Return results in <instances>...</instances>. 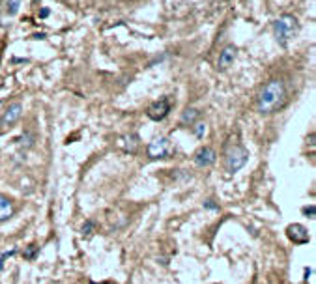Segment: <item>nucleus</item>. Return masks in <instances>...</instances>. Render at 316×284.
I'll list each match as a JSON object with an SVG mask.
<instances>
[{
  "mask_svg": "<svg viewBox=\"0 0 316 284\" xmlns=\"http://www.w3.org/2000/svg\"><path fill=\"white\" fill-rule=\"evenodd\" d=\"M92 230H94V223H92V221H88V223L83 226V234L90 236V234H92Z\"/></svg>",
  "mask_w": 316,
  "mask_h": 284,
  "instance_id": "16",
  "label": "nucleus"
},
{
  "mask_svg": "<svg viewBox=\"0 0 316 284\" xmlns=\"http://www.w3.org/2000/svg\"><path fill=\"white\" fill-rule=\"evenodd\" d=\"M172 105L169 97H161L159 101H154L150 107H148V118L150 120H154V122H161L165 118L169 116V112H171Z\"/></svg>",
  "mask_w": 316,
  "mask_h": 284,
  "instance_id": "6",
  "label": "nucleus"
},
{
  "mask_svg": "<svg viewBox=\"0 0 316 284\" xmlns=\"http://www.w3.org/2000/svg\"><path fill=\"white\" fill-rule=\"evenodd\" d=\"M118 148H122L128 153H137V150L140 148V139L137 133H126L118 139Z\"/></svg>",
  "mask_w": 316,
  "mask_h": 284,
  "instance_id": "9",
  "label": "nucleus"
},
{
  "mask_svg": "<svg viewBox=\"0 0 316 284\" xmlns=\"http://www.w3.org/2000/svg\"><path fill=\"white\" fill-rule=\"evenodd\" d=\"M19 8H21V0H8V2H6V13H8L9 17L17 15Z\"/></svg>",
  "mask_w": 316,
  "mask_h": 284,
  "instance_id": "13",
  "label": "nucleus"
},
{
  "mask_svg": "<svg viewBox=\"0 0 316 284\" xmlns=\"http://www.w3.org/2000/svg\"><path fill=\"white\" fill-rule=\"evenodd\" d=\"M215 161H217V153H215V150L210 148V146H204V148H200V150L195 153V165L200 168L212 167Z\"/></svg>",
  "mask_w": 316,
  "mask_h": 284,
  "instance_id": "7",
  "label": "nucleus"
},
{
  "mask_svg": "<svg viewBox=\"0 0 316 284\" xmlns=\"http://www.w3.org/2000/svg\"><path fill=\"white\" fill-rule=\"evenodd\" d=\"M286 236H288V239L294 243H298V245H303V243H309V230L305 228L303 225H298V223H294L286 228Z\"/></svg>",
  "mask_w": 316,
  "mask_h": 284,
  "instance_id": "8",
  "label": "nucleus"
},
{
  "mask_svg": "<svg viewBox=\"0 0 316 284\" xmlns=\"http://www.w3.org/2000/svg\"><path fill=\"white\" fill-rule=\"evenodd\" d=\"M34 2H38V0H34Z\"/></svg>",
  "mask_w": 316,
  "mask_h": 284,
  "instance_id": "22",
  "label": "nucleus"
},
{
  "mask_svg": "<svg viewBox=\"0 0 316 284\" xmlns=\"http://www.w3.org/2000/svg\"><path fill=\"white\" fill-rule=\"evenodd\" d=\"M286 103V86L281 79H271L264 84L257 99V110L260 114H273Z\"/></svg>",
  "mask_w": 316,
  "mask_h": 284,
  "instance_id": "1",
  "label": "nucleus"
},
{
  "mask_svg": "<svg viewBox=\"0 0 316 284\" xmlns=\"http://www.w3.org/2000/svg\"><path fill=\"white\" fill-rule=\"evenodd\" d=\"M193 133L197 139H204V135L208 133V126L206 124H193Z\"/></svg>",
  "mask_w": 316,
  "mask_h": 284,
  "instance_id": "14",
  "label": "nucleus"
},
{
  "mask_svg": "<svg viewBox=\"0 0 316 284\" xmlns=\"http://www.w3.org/2000/svg\"><path fill=\"white\" fill-rule=\"evenodd\" d=\"M249 161V151L243 148V146H239V144H232L226 148L225 151V168H226V172H238L241 168L245 167V163Z\"/></svg>",
  "mask_w": 316,
  "mask_h": 284,
  "instance_id": "3",
  "label": "nucleus"
},
{
  "mask_svg": "<svg viewBox=\"0 0 316 284\" xmlns=\"http://www.w3.org/2000/svg\"><path fill=\"white\" fill-rule=\"evenodd\" d=\"M21 116H23V105L17 103V101L11 103L0 116V131H6L9 127H13L21 120Z\"/></svg>",
  "mask_w": 316,
  "mask_h": 284,
  "instance_id": "5",
  "label": "nucleus"
},
{
  "mask_svg": "<svg viewBox=\"0 0 316 284\" xmlns=\"http://www.w3.org/2000/svg\"><path fill=\"white\" fill-rule=\"evenodd\" d=\"M236 52L238 49L234 47V45H226L225 49L219 52V60H217V67L225 71V69H228V67L234 64V60H236Z\"/></svg>",
  "mask_w": 316,
  "mask_h": 284,
  "instance_id": "10",
  "label": "nucleus"
},
{
  "mask_svg": "<svg viewBox=\"0 0 316 284\" xmlns=\"http://www.w3.org/2000/svg\"><path fill=\"white\" fill-rule=\"evenodd\" d=\"M15 249H11V251H8V252H4V254H2V258H0V269L4 268V260L8 258V256H13V254H15Z\"/></svg>",
  "mask_w": 316,
  "mask_h": 284,
  "instance_id": "17",
  "label": "nucleus"
},
{
  "mask_svg": "<svg viewBox=\"0 0 316 284\" xmlns=\"http://www.w3.org/2000/svg\"><path fill=\"white\" fill-rule=\"evenodd\" d=\"M36 252H38V247H36V245H28V247H26V251L23 252V256H25L26 260H34Z\"/></svg>",
  "mask_w": 316,
  "mask_h": 284,
  "instance_id": "15",
  "label": "nucleus"
},
{
  "mask_svg": "<svg viewBox=\"0 0 316 284\" xmlns=\"http://www.w3.org/2000/svg\"><path fill=\"white\" fill-rule=\"evenodd\" d=\"M273 32H275V38H277V42L279 45L282 47H286L290 40L296 38V34L299 32V23L298 19L294 15H281L279 19H275L273 23Z\"/></svg>",
  "mask_w": 316,
  "mask_h": 284,
  "instance_id": "2",
  "label": "nucleus"
},
{
  "mask_svg": "<svg viewBox=\"0 0 316 284\" xmlns=\"http://www.w3.org/2000/svg\"><path fill=\"white\" fill-rule=\"evenodd\" d=\"M68 2H73V0H68Z\"/></svg>",
  "mask_w": 316,
  "mask_h": 284,
  "instance_id": "21",
  "label": "nucleus"
},
{
  "mask_svg": "<svg viewBox=\"0 0 316 284\" xmlns=\"http://www.w3.org/2000/svg\"><path fill=\"white\" fill-rule=\"evenodd\" d=\"M49 15V9L45 8V9H42V11H40V17H42V19H45V17Z\"/></svg>",
  "mask_w": 316,
  "mask_h": 284,
  "instance_id": "20",
  "label": "nucleus"
},
{
  "mask_svg": "<svg viewBox=\"0 0 316 284\" xmlns=\"http://www.w3.org/2000/svg\"><path fill=\"white\" fill-rule=\"evenodd\" d=\"M146 153L150 159H167L172 153V142L167 137H159L148 144Z\"/></svg>",
  "mask_w": 316,
  "mask_h": 284,
  "instance_id": "4",
  "label": "nucleus"
},
{
  "mask_svg": "<svg viewBox=\"0 0 316 284\" xmlns=\"http://www.w3.org/2000/svg\"><path fill=\"white\" fill-rule=\"evenodd\" d=\"M204 208H208V209H217L219 206H217V204H214V200H208V202H204Z\"/></svg>",
  "mask_w": 316,
  "mask_h": 284,
  "instance_id": "19",
  "label": "nucleus"
},
{
  "mask_svg": "<svg viewBox=\"0 0 316 284\" xmlns=\"http://www.w3.org/2000/svg\"><path fill=\"white\" fill-rule=\"evenodd\" d=\"M13 202L9 200L8 196H4V194H0V223H4V221H8L11 215H13Z\"/></svg>",
  "mask_w": 316,
  "mask_h": 284,
  "instance_id": "11",
  "label": "nucleus"
},
{
  "mask_svg": "<svg viewBox=\"0 0 316 284\" xmlns=\"http://www.w3.org/2000/svg\"><path fill=\"white\" fill-rule=\"evenodd\" d=\"M315 206H311V208H303V213H305V215H309V217H315Z\"/></svg>",
  "mask_w": 316,
  "mask_h": 284,
  "instance_id": "18",
  "label": "nucleus"
},
{
  "mask_svg": "<svg viewBox=\"0 0 316 284\" xmlns=\"http://www.w3.org/2000/svg\"><path fill=\"white\" fill-rule=\"evenodd\" d=\"M198 118H200L198 109H185L181 114V126H193V124H197Z\"/></svg>",
  "mask_w": 316,
  "mask_h": 284,
  "instance_id": "12",
  "label": "nucleus"
}]
</instances>
